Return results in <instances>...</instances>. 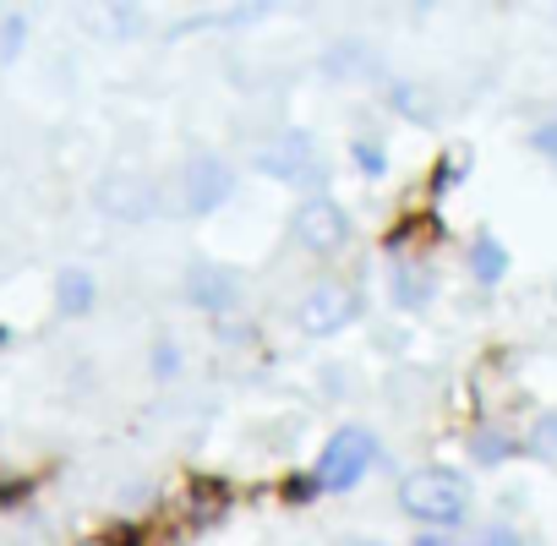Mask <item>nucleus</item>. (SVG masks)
<instances>
[{"label": "nucleus", "instance_id": "f8f14e48", "mask_svg": "<svg viewBox=\"0 0 557 546\" xmlns=\"http://www.w3.org/2000/svg\"><path fill=\"white\" fill-rule=\"evenodd\" d=\"M530 142H535L541 153H552V159H557V121H546V126H535V132H530Z\"/></svg>", "mask_w": 557, "mask_h": 546}, {"label": "nucleus", "instance_id": "9b49d317", "mask_svg": "<svg viewBox=\"0 0 557 546\" xmlns=\"http://www.w3.org/2000/svg\"><path fill=\"white\" fill-rule=\"evenodd\" d=\"M470 262H475V280H486V285H497L503 273H508V251H503V246H497L492 235H481V240H475Z\"/></svg>", "mask_w": 557, "mask_h": 546}, {"label": "nucleus", "instance_id": "6e6552de", "mask_svg": "<svg viewBox=\"0 0 557 546\" xmlns=\"http://www.w3.org/2000/svg\"><path fill=\"white\" fill-rule=\"evenodd\" d=\"M181 290H186V301H191L197 312H230V307L240 301V280H235L230 268H219V262H197V268H186Z\"/></svg>", "mask_w": 557, "mask_h": 546}, {"label": "nucleus", "instance_id": "ddd939ff", "mask_svg": "<svg viewBox=\"0 0 557 546\" xmlns=\"http://www.w3.org/2000/svg\"><path fill=\"white\" fill-rule=\"evenodd\" d=\"M481 546H513V535H503V530H497V535H486Z\"/></svg>", "mask_w": 557, "mask_h": 546}, {"label": "nucleus", "instance_id": "39448f33", "mask_svg": "<svg viewBox=\"0 0 557 546\" xmlns=\"http://www.w3.org/2000/svg\"><path fill=\"white\" fill-rule=\"evenodd\" d=\"M230 191H235V175H230L224 159H191V164L175 175V202H181V213H191V219L213 213Z\"/></svg>", "mask_w": 557, "mask_h": 546}, {"label": "nucleus", "instance_id": "f03ea898", "mask_svg": "<svg viewBox=\"0 0 557 546\" xmlns=\"http://www.w3.org/2000/svg\"><path fill=\"white\" fill-rule=\"evenodd\" d=\"M372 464H377V437H372L367 426H345V432L329 437V448H323V459H318V481H323L329 492H350V486L367 481Z\"/></svg>", "mask_w": 557, "mask_h": 546}, {"label": "nucleus", "instance_id": "423d86ee", "mask_svg": "<svg viewBox=\"0 0 557 546\" xmlns=\"http://www.w3.org/2000/svg\"><path fill=\"white\" fill-rule=\"evenodd\" d=\"M99 208L121 224H148L159 213V186L148 175H110L99 186Z\"/></svg>", "mask_w": 557, "mask_h": 546}, {"label": "nucleus", "instance_id": "4468645a", "mask_svg": "<svg viewBox=\"0 0 557 546\" xmlns=\"http://www.w3.org/2000/svg\"><path fill=\"white\" fill-rule=\"evenodd\" d=\"M339 546H383V541H372V535H350V541H339Z\"/></svg>", "mask_w": 557, "mask_h": 546}, {"label": "nucleus", "instance_id": "f257e3e1", "mask_svg": "<svg viewBox=\"0 0 557 546\" xmlns=\"http://www.w3.org/2000/svg\"><path fill=\"white\" fill-rule=\"evenodd\" d=\"M399 508L416 519V524H459L470 513V481L459 470H443V464H426V470H410L399 481Z\"/></svg>", "mask_w": 557, "mask_h": 546}, {"label": "nucleus", "instance_id": "1a4fd4ad", "mask_svg": "<svg viewBox=\"0 0 557 546\" xmlns=\"http://www.w3.org/2000/svg\"><path fill=\"white\" fill-rule=\"evenodd\" d=\"M388 290H394V301L410 307V312L426 307V296H432V268H426V262H394Z\"/></svg>", "mask_w": 557, "mask_h": 546}, {"label": "nucleus", "instance_id": "7ed1b4c3", "mask_svg": "<svg viewBox=\"0 0 557 546\" xmlns=\"http://www.w3.org/2000/svg\"><path fill=\"white\" fill-rule=\"evenodd\" d=\"M356 312H361V301H356V290L339 285V280H318V285H307V290L296 296V328H301V334H318V339L350 328Z\"/></svg>", "mask_w": 557, "mask_h": 546}, {"label": "nucleus", "instance_id": "0eeeda50", "mask_svg": "<svg viewBox=\"0 0 557 546\" xmlns=\"http://www.w3.org/2000/svg\"><path fill=\"white\" fill-rule=\"evenodd\" d=\"M296 240L307 246V251H334V246H345V235H350V219H345V208L334 202V197H307L301 208H296Z\"/></svg>", "mask_w": 557, "mask_h": 546}, {"label": "nucleus", "instance_id": "20e7f679", "mask_svg": "<svg viewBox=\"0 0 557 546\" xmlns=\"http://www.w3.org/2000/svg\"><path fill=\"white\" fill-rule=\"evenodd\" d=\"M257 170L273 175V181H285V186H318L329 170H323V153L312 148L307 132H278L257 148Z\"/></svg>", "mask_w": 557, "mask_h": 546}, {"label": "nucleus", "instance_id": "9d476101", "mask_svg": "<svg viewBox=\"0 0 557 546\" xmlns=\"http://www.w3.org/2000/svg\"><path fill=\"white\" fill-rule=\"evenodd\" d=\"M55 301H61L66 318H83V312L94 307V280H88L83 268H66V273H61V285H55Z\"/></svg>", "mask_w": 557, "mask_h": 546}]
</instances>
